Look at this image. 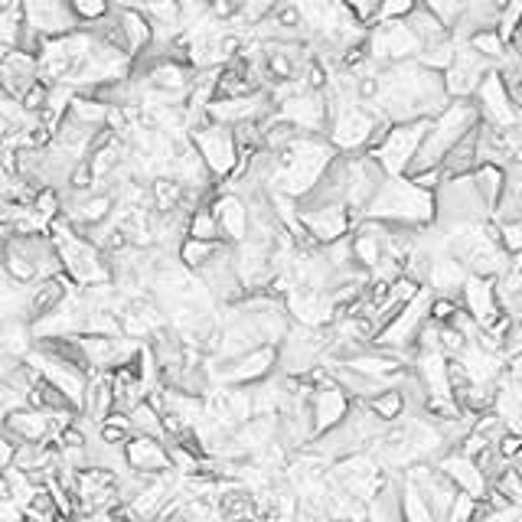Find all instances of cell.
Here are the masks:
<instances>
[{
  "label": "cell",
  "mask_w": 522,
  "mask_h": 522,
  "mask_svg": "<svg viewBox=\"0 0 522 522\" xmlns=\"http://www.w3.org/2000/svg\"><path fill=\"white\" fill-rule=\"evenodd\" d=\"M372 105L379 108L385 121H408V118H434L451 102L444 89V76L438 69L421 66L415 59L389 62L376 72V89H372Z\"/></svg>",
  "instance_id": "cell-1"
},
{
  "label": "cell",
  "mask_w": 522,
  "mask_h": 522,
  "mask_svg": "<svg viewBox=\"0 0 522 522\" xmlns=\"http://www.w3.org/2000/svg\"><path fill=\"white\" fill-rule=\"evenodd\" d=\"M363 216L408 229L434 226V190L418 186L408 173H402V177H382L379 190L372 193V200L363 209Z\"/></svg>",
  "instance_id": "cell-2"
},
{
  "label": "cell",
  "mask_w": 522,
  "mask_h": 522,
  "mask_svg": "<svg viewBox=\"0 0 522 522\" xmlns=\"http://www.w3.org/2000/svg\"><path fill=\"white\" fill-rule=\"evenodd\" d=\"M480 108L477 102H470V98H451L438 115L431 118L428 124V134L425 141L418 147V157L412 170H425V167H441V160L447 157L454 144H461L470 131L480 128ZM408 170V173H412Z\"/></svg>",
  "instance_id": "cell-3"
},
{
  "label": "cell",
  "mask_w": 522,
  "mask_h": 522,
  "mask_svg": "<svg viewBox=\"0 0 522 522\" xmlns=\"http://www.w3.org/2000/svg\"><path fill=\"white\" fill-rule=\"evenodd\" d=\"M431 118H408V121H389L379 131V138L369 144V154L376 157L385 177H402L412 170L418 147L425 141Z\"/></svg>",
  "instance_id": "cell-4"
},
{
  "label": "cell",
  "mask_w": 522,
  "mask_h": 522,
  "mask_svg": "<svg viewBox=\"0 0 522 522\" xmlns=\"http://www.w3.org/2000/svg\"><path fill=\"white\" fill-rule=\"evenodd\" d=\"M385 121L379 115V108L372 102H346L330 108V144L337 151H363L372 141L379 138V131L385 128Z\"/></svg>",
  "instance_id": "cell-5"
},
{
  "label": "cell",
  "mask_w": 522,
  "mask_h": 522,
  "mask_svg": "<svg viewBox=\"0 0 522 522\" xmlns=\"http://www.w3.org/2000/svg\"><path fill=\"white\" fill-rule=\"evenodd\" d=\"M418 33L412 30V23L405 17H392V20H376V27L366 33V49L369 56L379 62V66H389V62H402V59H415L421 53Z\"/></svg>",
  "instance_id": "cell-6"
},
{
  "label": "cell",
  "mask_w": 522,
  "mask_h": 522,
  "mask_svg": "<svg viewBox=\"0 0 522 522\" xmlns=\"http://www.w3.org/2000/svg\"><path fill=\"white\" fill-rule=\"evenodd\" d=\"M490 69H496L490 56H483L470 40H457L451 66L441 72L447 95H451V98H470L477 92V85L483 82V76H487Z\"/></svg>",
  "instance_id": "cell-7"
},
{
  "label": "cell",
  "mask_w": 522,
  "mask_h": 522,
  "mask_svg": "<svg viewBox=\"0 0 522 522\" xmlns=\"http://www.w3.org/2000/svg\"><path fill=\"white\" fill-rule=\"evenodd\" d=\"M477 108H480V118L483 124H493V128H509V124H519L522 121V111L516 105L513 92L503 79L500 69H490L483 82L477 85Z\"/></svg>",
  "instance_id": "cell-8"
},
{
  "label": "cell",
  "mask_w": 522,
  "mask_h": 522,
  "mask_svg": "<svg viewBox=\"0 0 522 522\" xmlns=\"http://www.w3.org/2000/svg\"><path fill=\"white\" fill-rule=\"evenodd\" d=\"M350 392L343 389L337 379H323L314 385V392H310V418H314V431L323 434L330 428H337L340 421L350 415Z\"/></svg>",
  "instance_id": "cell-9"
},
{
  "label": "cell",
  "mask_w": 522,
  "mask_h": 522,
  "mask_svg": "<svg viewBox=\"0 0 522 522\" xmlns=\"http://www.w3.org/2000/svg\"><path fill=\"white\" fill-rule=\"evenodd\" d=\"M461 297H464L467 314L474 317L480 327H490V323L503 314V301H500V291H496V278L474 275V271H470Z\"/></svg>",
  "instance_id": "cell-10"
},
{
  "label": "cell",
  "mask_w": 522,
  "mask_h": 522,
  "mask_svg": "<svg viewBox=\"0 0 522 522\" xmlns=\"http://www.w3.org/2000/svg\"><path fill=\"white\" fill-rule=\"evenodd\" d=\"M124 464H128V470H138V474H164V470H170L167 441L157 438V434L134 431L124 444Z\"/></svg>",
  "instance_id": "cell-11"
},
{
  "label": "cell",
  "mask_w": 522,
  "mask_h": 522,
  "mask_svg": "<svg viewBox=\"0 0 522 522\" xmlns=\"http://www.w3.org/2000/svg\"><path fill=\"white\" fill-rule=\"evenodd\" d=\"M467 275H470V268L457 255L447 252V248H441V252H431L425 281H428V288L438 297H457V294H461Z\"/></svg>",
  "instance_id": "cell-12"
},
{
  "label": "cell",
  "mask_w": 522,
  "mask_h": 522,
  "mask_svg": "<svg viewBox=\"0 0 522 522\" xmlns=\"http://www.w3.org/2000/svg\"><path fill=\"white\" fill-rule=\"evenodd\" d=\"M415 372H418V385L425 389L428 399H454L451 359H447V353H441V350L415 353Z\"/></svg>",
  "instance_id": "cell-13"
},
{
  "label": "cell",
  "mask_w": 522,
  "mask_h": 522,
  "mask_svg": "<svg viewBox=\"0 0 522 522\" xmlns=\"http://www.w3.org/2000/svg\"><path fill=\"white\" fill-rule=\"evenodd\" d=\"M209 209H213L222 239H226L229 245L242 242L245 235H248V203H245L242 193L219 190L213 200H209Z\"/></svg>",
  "instance_id": "cell-14"
},
{
  "label": "cell",
  "mask_w": 522,
  "mask_h": 522,
  "mask_svg": "<svg viewBox=\"0 0 522 522\" xmlns=\"http://www.w3.org/2000/svg\"><path fill=\"white\" fill-rule=\"evenodd\" d=\"M438 467L444 470L447 477H451V483H454L457 490H467L470 496H477L480 503L487 500L490 477L483 474L480 464H477L470 454H464V451H451V454H444V457H441Z\"/></svg>",
  "instance_id": "cell-15"
},
{
  "label": "cell",
  "mask_w": 522,
  "mask_h": 522,
  "mask_svg": "<svg viewBox=\"0 0 522 522\" xmlns=\"http://www.w3.org/2000/svg\"><path fill=\"white\" fill-rule=\"evenodd\" d=\"M36 79H40V62H36V56L14 46L4 59H0V89H7L10 95L20 98Z\"/></svg>",
  "instance_id": "cell-16"
},
{
  "label": "cell",
  "mask_w": 522,
  "mask_h": 522,
  "mask_svg": "<svg viewBox=\"0 0 522 522\" xmlns=\"http://www.w3.org/2000/svg\"><path fill=\"white\" fill-rule=\"evenodd\" d=\"M4 431L14 438L17 444L20 441H43L49 431H53V421L43 412V408H33V405H17L7 412V421H4Z\"/></svg>",
  "instance_id": "cell-17"
},
{
  "label": "cell",
  "mask_w": 522,
  "mask_h": 522,
  "mask_svg": "<svg viewBox=\"0 0 522 522\" xmlns=\"http://www.w3.org/2000/svg\"><path fill=\"white\" fill-rule=\"evenodd\" d=\"M470 177H474V186L480 193V200L487 203V209L493 213L496 206H500L503 193H506V170L500 164H490V160H483L474 170H470Z\"/></svg>",
  "instance_id": "cell-18"
},
{
  "label": "cell",
  "mask_w": 522,
  "mask_h": 522,
  "mask_svg": "<svg viewBox=\"0 0 522 522\" xmlns=\"http://www.w3.org/2000/svg\"><path fill=\"white\" fill-rule=\"evenodd\" d=\"M219 242H209V239H196V235H186V239L180 242L177 248V258H180V265L183 268H190V271H203L209 265V258H213L219 252Z\"/></svg>",
  "instance_id": "cell-19"
},
{
  "label": "cell",
  "mask_w": 522,
  "mask_h": 522,
  "mask_svg": "<svg viewBox=\"0 0 522 522\" xmlns=\"http://www.w3.org/2000/svg\"><path fill=\"white\" fill-rule=\"evenodd\" d=\"M366 405L385 421V425H392V421H399V418L405 415L408 399H405L402 389H395V385H385V389H382L379 395H372V399H369Z\"/></svg>",
  "instance_id": "cell-20"
},
{
  "label": "cell",
  "mask_w": 522,
  "mask_h": 522,
  "mask_svg": "<svg viewBox=\"0 0 522 522\" xmlns=\"http://www.w3.org/2000/svg\"><path fill=\"white\" fill-rule=\"evenodd\" d=\"M399 506H402V519H415V522L434 519L428 500L421 496V490L415 487V483L405 480V477H402V483H399Z\"/></svg>",
  "instance_id": "cell-21"
},
{
  "label": "cell",
  "mask_w": 522,
  "mask_h": 522,
  "mask_svg": "<svg viewBox=\"0 0 522 522\" xmlns=\"http://www.w3.org/2000/svg\"><path fill=\"white\" fill-rule=\"evenodd\" d=\"M496 30L506 43L516 40V33L522 30V0H503L500 4V20H496Z\"/></svg>",
  "instance_id": "cell-22"
},
{
  "label": "cell",
  "mask_w": 522,
  "mask_h": 522,
  "mask_svg": "<svg viewBox=\"0 0 522 522\" xmlns=\"http://www.w3.org/2000/svg\"><path fill=\"white\" fill-rule=\"evenodd\" d=\"M496 232H500V242L509 255H522V216L500 219L496 222Z\"/></svg>",
  "instance_id": "cell-23"
},
{
  "label": "cell",
  "mask_w": 522,
  "mask_h": 522,
  "mask_svg": "<svg viewBox=\"0 0 522 522\" xmlns=\"http://www.w3.org/2000/svg\"><path fill=\"white\" fill-rule=\"evenodd\" d=\"M477 513H480V500H477V496H470L467 490H457L451 509H447V519L461 522V519H474Z\"/></svg>",
  "instance_id": "cell-24"
},
{
  "label": "cell",
  "mask_w": 522,
  "mask_h": 522,
  "mask_svg": "<svg viewBox=\"0 0 522 522\" xmlns=\"http://www.w3.org/2000/svg\"><path fill=\"white\" fill-rule=\"evenodd\" d=\"M69 7L76 10V17L82 23H92L98 17H105L111 10V0H69Z\"/></svg>",
  "instance_id": "cell-25"
},
{
  "label": "cell",
  "mask_w": 522,
  "mask_h": 522,
  "mask_svg": "<svg viewBox=\"0 0 522 522\" xmlns=\"http://www.w3.org/2000/svg\"><path fill=\"white\" fill-rule=\"evenodd\" d=\"M418 7V0H382L376 20H392V17H408Z\"/></svg>",
  "instance_id": "cell-26"
},
{
  "label": "cell",
  "mask_w": 522,
  "mask_h": 522,
  "mask_svg": "<svg viewBox=\"0 0 522 522\" xmlns=\"http://www.w3.org/2000/svg\"><path fill=\"white\" fill-rule=\"evenodd\" d=\"M513 464H516V467H519V474H522V447H519V454H516V457H513Z\"/></svg>",
  "instance_id": "cell-27"
}]
</instances>
